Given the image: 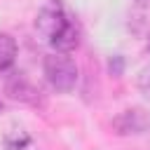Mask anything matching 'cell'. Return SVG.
I'll return each instance as SVG.
<instances>
[{
    "label": "cell",
    "instance_id": "cell-5",
    "mask_svg": "<svg viewBox=\"0 0 150 150\" xmlns=\"http://www.w3.org/2000/svg\"><path fill=\"white\" fill-rule=\"evenodd\" d=\"M77 45H80V30H77V26H75L73 21L61 30V35H59L56 40H52V47H54L59 54H68V52L77 49Z\"/></svg>",
    "mask_w": 150,
    "mask_h": 150
},
{
    "label": "cell",
    "instance_id": "cell-1",
    "mask_svg": "<svg viewBox=\"0 0 150 150\" xmlns=\"http://www.w3.org/2000/svg\"><path fill=\"white\" fill-rule=\"evenodd\" d=\"M45 75L56 91H70L77 82V66L70 56L54 52L45 56Z\"/></svg>",
    "mask_w": 150,
    "mask_h": 150
},
{
    "label": "cell",
    "instance_id": "cell-8",
    "mask_svg": "<svg viewBox=\"0 0 150 150\" xmlns=\"http://www.w3.org/2000/svg\"><path fill=\"white\" fill-rule=\"evenodd\" d=\"M9 150H38V148L26 134H19L16 141H9Z\"/></svg>",
    "mask_w": 150,
    "mask_h": 150
},
{
    "label": "cell",
    "instance_id": "cell-7",
    "mask_svg": "<svg viewBox=\"0 0 150 150\" xmlns=\"http://www.w3.org/2000/svg\"><path fill=\"white\" fill-rule=\"evenodd\" d=\"M136 87H138V91H141L145 98H150V66H145V68L138 73Z\"/></svg>",
    "mask_w": 150,
    "mask_h": 150
},
{
    "label": "cell",
    "instance_id": "cell-6",
    "mask_svg": "<svg viewBox=\"0 0 150 150\" xmlns=\"http://www.w3.org/2000/svg\"><path fill=\"white\" fill-rule=\"evenodd\" d=\"M16 59V40L7 33H0V70H7Z\"/></svg>",
    "mask_w": 150,
    "mask_h": 150
},
{
    "label": "cell",
    "instance_id": "cell-9",
    "mask_svg": "<svg viewBox=\"0 0 150 150\" xmlns=\"http://www.w3.org/2000/svg\"><path fill=\"white\" fill-rule=\"evenodd\" d=\"M110 73L112 75H120L122 73V56H112L110 59Z\"/></svg>",
    "mask_w": 150,
    "mask_h": 150
},
{
    "label": "cell",
    "instance_id": "cell-2",
    "mask_svg": "<svg viewBox=\"0 0 150 150\" xmlns=\"http://www.w3.org/2000/svg\"><path fill=\"white\" fill-rule=\"evenodd\" d=\"M68 23H70V19H66V14L61 12L59 5H56V7H45V9H40L38 16H35V30H38L47 42L56 40Z\"/></svg>",
    "mask_w": 150,
    "mask_h": 150
},
{
    "label": "cell",
    "instance_id": "cell-3",
    "mask_svg": "<svg viewBox=\"0 0 150 150\" xmlns=\"http://www.w3.org/2000/svg\"><path fill=\"white\" fill-rule=\"evenodd\" d=\"M150 127V117L143 108H127L122 110L115 120H112V129L120 136H136V134H145Z\"/></svg>",
    "mask_w": 150,
    "mask_h": 150
},
{
    "label": "cell",
    "instance_id": "cell-10",
    "mask_svg": "<svg viewBox=\"0 0 150 150\" xmlns=\"http://www.w3.org/2000/svg\"><path fill=\"white\" fill-rule=\"evenodd\" d=\"M148 52H150V35H148Z\"/></svg>",
    "mask_w": 150,
    "mask_h": 150
},
{
    "label": "cell",
    "instance_id": "cell-4",
    "mask_svg": "<svg viewBox=\"0 0 150 150\" xmlns=\"http://www.w3.org/2000/svg\"><path fill=\"white\" fill-rule=\"evenodd\" d=\"M5 91H7L9 98L21 101V103H38L40 101V89L35 84H30L26 80V75H21V73H14L5 82Z\"/></svg>",
    "mask_w": 150,
    "mask_h": 150
}]
</instances>
